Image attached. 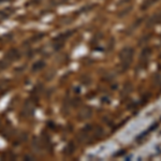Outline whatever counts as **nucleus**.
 <instances>
[{
  "instance_id": "1",
  "label": "nucleus",
  "mask_w": 161,
  "mask_h": 161,
  "mask_svg": "<svg viewBox=\"0 0 161 161\" xmlns=\"http://www.w3.org/2000/svg\"><path fill=\"white\" fill-rule=\"evenodd\" d=\"M133 54L134 51L131 47H125L120 51V53H119V59H120L121 66H123L124 70L128 69L130 67L132 60H133Z\"/></svg>"
},
{
  "instance_id": "2",
  "label": "nucleus",
  "mask_w": 161,
  "mask_h": 161,
  "mask_svg": "<svg viewBox=\"0 0 161 161\" xmlns=\"http://www.w3.org/2000/svg\"><path fill=\"white\" fill-rule=\"evenodd\" d=\"M57 1H58V2H61V0H57Z\"/></svg>"
}]
</instances>
